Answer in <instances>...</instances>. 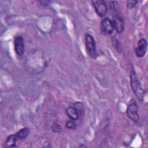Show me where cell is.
Listing matches in <instances>:
<instances>
[{"label":"cell","mask_w":148,"mask_h":148,"mask_svg":"<svg viewBox=\"0 0 148 148\" xmlns=\"http://www.w3.org/2000/svg\"><path fill=\"white\" fill-rule=\"evenodd\" d=\"M85 46L87 54L91 58L97 57V46L94 38L89 34L85 35Z\"/></svg>","instance_id":"7a4b0ae2"},{"label":"cell","mask_w":148,"mask_h":148,"mask_svg":"<svg viewBox=\"0 0 148 148\" xmlns=\"http://www.w3.org/2000/svg\"><path fill=\"white\" fill-rule=\"evenodd\" d=\"M147 49V41L145 39L142 38L138 42V47L135 49V54L139 58L145 56Z\"/></svg>","instance_id":"ba28073f"},{"label":"cell","mask_w":148,"mask_h":148,"mask_svg":"<svg viewBox=\"0 0 148 148\" xmlns=\"http://www.w3.org/2000/svg\"><path fill=\"white\" fill-rule=\"evenodd\" d=\"M29 133H30L29 129L28 128L25 127V128H21L18 132H17L15 134V135L17 137L18 140H22L25 139L29 135Z\"/></svg>","instance_id":"30bf717a"},{"label":"cell","mask_w":148,"mask_h":148,"mask_svg":"<svg viewBox=\"0 0 148 148\" xmlns=\"http://www.w3.org/2000/svg\"><path fill=\"white\" fill-rule=\"evenodd\" d=\"M66 113L71 120H77L80 115V113L76 107L69 106L66 109Z\"/></svg>","instance_id":"9c48e42d"},{"label":"cell","mask_w":148,"mask_h":148,"mask_svg":"<svg viewBox=\"0 0 148 148\" xmlns=\"http://www.w3.org/2000/svg\"><path fill=\"white\" fill-rule=\"evenodd\" d=\"M65 125L67 128L70 129V130H75L76 128V124L74 121V120H68L66 122Z\"/></svg>","instance_id":"4fadbf2b"},{"label":"cell","mask_w":148,"mask_h":148,"mask_svg":"<svg viewBox=\"0 0 148 148\" xmlns=\"http://www.w3.org/2000/svg\"><path fill=\"white\" fill-rule=\"evenodd\" d=\"M137 3V1H128L127 2V6L128 9H132L136 6Z\"/></svg>","instance_id":"9a60e30c"},{"label":"cell","mask_w":148,"mask_h":148,"mask_svg":"<svg viewBox=\"0 0 148 148\" xmlns=\"http://www.w3.org/2000/svg\"><path fill=\"white\" fill-rule=\"evenodd\" d=\"M91 2L97 14L100 17H104L107 12V6L105 1L103 0H93Z\"/></svg>","instance_id":"277c9868"},{"label":"cell","mask_w":148,"mask_h":148,"mask_svg":"<svg viewBox=\"0 0 148 148\" xmlns=\"http://www.w3.org/2000/svg\"><path fill=\"white\" fill-rule=\"evenodd\" d=\"M130 83L132 90L138 99L142 102L146 94V91L142 87L139 80L134 70L132 69L130 73Z\"/></svg>","instance_id":"6da1fadb"},{"label":"cell","mask_w":148,"mask_h":148,"mask_svg":"<svg viewBox=\"0 0 148 148\" xmlns=\"http://www.w3.org/2000/svg\"><path fill=\"white\" fill-rule=\"evenodd\" d=\"M50 2V1H47V0H42V1H39V3L42 6H47L49 3Z\"/></svg>","instance_id":"2e32d148"},{"label":"cell","mask_w":148,"mask_h":148,"mask_svg":"<svg viewBox=\"0 0 148 148\" xmlns=\"http://www.w3.org/2000/svg\"><path fill=\"white\" fill-rule=\"evenodd\" d=\"M113 24L114 29L119 34H121L124 32L125 29V22L123 18L119 14L113 16Z\"/></svg>","instance_id":"8992f818"},{"label":"cell","mask_w":148,"mask_h":148,"mask_svg":"<svg viewBox=\"0 0 148 148\" xmlns=\"http://www.w3.org/2000/svg\"><path fill=\"white\" fill-rule=\"evenodd\" d=\"M126 113L128 117L132 121L135 123H137L138 121V106L134 99H131L129 101L127 105Z\"/></svg>","instance_id":"3957f363"},{"label":"cell","mask_w":148,"mask_h":148,"mask_svg":"<svg viewBox=\"0 0 148 148\" xmlns=\"http://www.w3.org/2000/svg\"><path fill=\"white\" fill-rule=\"evenodd\" d=\"M101 32L105 35H109L113 33L114 27L112 20L108 17L103 18L101 21Z\"/></svg>","instance_id":"5b68a950"},{"label":"cell","mask_w":148,"mask_h":148,"mask_svg":"<svg viewBox=\"0 0 148 148\" xmlns=\"http://www.w3.org/2000/svg\"><path fill=\"white\" fill-rule=\"evenodd\" d=\"M51 130L54 132H60L62 130V127L59 124L54 123L51 125Z\"/></svg>","instance_id":"5bb4252c"},{"label":"cell","mask_w":148,"mask_h":148,"mask_svg":"<svg viewBox=\"0 0 148 148\" xmlns=\"http://www.w3.org/2000/svg\"><path fill=\"white\" fill-rule=\"evenodd\" d=\"M109 8L110 10L112 13H114L115 14H117V12L119 10V4L117 1H111L109 3Z\"/></svg>","instance_id":"7c38bea8"},{"label":"cell","mask_w":148,"mask_h":148,"mask_svg":"<svg viewBox=\"0 0 148 148\" xmlns=\"http://www.w3.org/2000/svg\"><path fill=\"white\" fill-rule=\"evenodd\" d=\"M18 140L15 134L10 135L8 136L5 140V145L8 147H16V142Z\"/></svg>","instance_id":"8fae6325"},{"label":"cell","mask_w":148,"mask_h":148,"mask_svg":"<svg viewBox=\"0 0 148 148\" xmlns=\"http://www.w3.org/2000/svg\"><path fill=\"white\" fill-rule=\"evenodd\" d=\"M14 47L15 52L18 56H23L24 54V39L21 36H17L14 38Z\"/></svg>","instance_id":"52a82bcc"}]
</instances>
